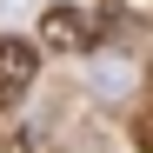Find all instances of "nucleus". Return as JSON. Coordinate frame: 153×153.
<instances>
[{
	"label": "nucleus",
	"mask_w": 153,
	"mask_h": 153,
	"mask_svg": "<svg viewBox=\"0 0 153 153\" xmlns=\"http://www.w3.org/2000/svg\"><path fill=\"white\" fill-rule=\"evenodd\" d=\"M40 53H47V47L20 40V33H0V113H13L20 100L33 93V80H40Z\"/></svg>",
	"instance_id": "obj_1"
},
{
	"label": "nucleus",
	"mask_w": 153,
	"mask_h": 153,
	"mask_svg": "<svg viewBox=\"0 0 153 153\" xmlns=\"http://www.w3.org/2000/svg\"><path fill=\"white\" fill-rule=\"evenodd\" d=\"M126 87H133V67H126V60H120V67H113V60L100 67V93H126Z\"/></svg>",
	"instance_id": "obj_3"
},
{
	"label": "nucleus",
	"mask_w": 153,
	"mask_h": 153,
	"mask_svg": "<svg viewBox=\"0 0 153 153\" xmlns=\"http://www.w3.org/2000/svg\"><path fill=\"white\" fill-rule=\"evenodd\" d=\"M133 146L153 153V107H140V120H133Z\"/></svg>",
	"instance_id": "obj_4"
},
{
	"label": "nucleus",
	"mask_w": 153,
	"mask_h": 153,
	"mask_svg": "<svg viewBox=\"0 0 153 153\" xmlns=\"http://www.w3.org/2000/svg\"><path fill=\"white\" fill-rule=\"evenodd\" d=\"M93 33L100 27H93V13L80 7V0H60V7L40 13V47H47V53H80L87 60L93 53Z\"/></svg>",
	"instance_id": "obj_2"
}]
</instances>
